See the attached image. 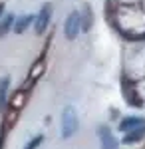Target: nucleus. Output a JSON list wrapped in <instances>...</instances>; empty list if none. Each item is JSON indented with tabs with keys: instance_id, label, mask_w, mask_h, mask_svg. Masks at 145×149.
<instances>
[{
	"instance_id": "f257e3e1",
	"label": "nucleus",
	"mask_w": 145,
	"mask_h": 149,
	"mask_svg": "<svg viewBox=\"0 0 145 149\" xmlns=\"http://www.w3.org/2000/svg\"><path fill=\"white\" fill-rule=\"evenodd\" d=\"M76 131H78V115L72 105H68L62 111V137L70 139Z\"/></svg>"
},
{
	"instance_id": "f03ea898",
	"label": "nucleus",
	"mask_w": 145,
	"mask_h": 149,
	"mask_svg": "<svg viewBox=\"0 0 145 149\" xmlns=\"http://www.w3.org/2000/svg\"><path fill=\"white\" fill-rule=\"evenodd\" d=\"M79 12H72L66 20V26H64V34H66L68 40H76L79 34Z\"/></svg>"
},
{
	"instance_id": "7ed1b4c3",
	"label": "nucleus",
	"mask_w": 145,
	"mask_h": 149,
	"mask_svg": "<svg viewBox=\"0 0 145 149\" xmlns=\"http://www.w3.org/2000/svg\"><path fill=\"white\" fill-rule=\"evenodd\" d=\"M50 18H52V4H44L40 14H38V18H36V32L38 34H44L46 32V28L50 24Z\"/></svg>"
},
{
	"instance_id": "20e7f679",
	"label": "nucleus",
	"mask_w": 145,
	"mask_h": 149,
	"mask_svg": "<svg viewBox=\"0 0 145 149\" xmlns=\"http://www.w3.org/2000/svg\"><path fill=\"white\" fill-rule=\"evenodd\" d=\"M98 133H100V137H101V149H117V139L113 137L109 127L101 125L98 129Z\"/></svg>"
},
{
	"instance_id": "39448f33",
	"label": "nucleus",
	"mask_w": 145,
	"mask_h": 149,
	"mask_svg": "<svg viewBox=\"0 0 145 149\" xmlns=\"http://www.w3.org/2000/svg\"><path fill=\"white\" fill-rule=\"evenodd\" d=\"M143 135H145V121L139 127H135V129H131V131H127L125 137H123V141H125V143H135V141H139Z\"/></svg>"
},
{
	"instance_id": "423d86ee",
	"label": "nucleus",
	"mask_w": 145,
	"mask_h": 149,
	"mask_svg": "<svg viewBox=\"0 0 145 149\" xmlns=\"http://www.w3.org/2000/svg\"><path fill=\"white\" fill-rule=\"evenodd\" d=\"M141 123H143V119H139V117H125L121 123H119V131L127 133V131H131L135 127H139Z\"/></svg>"
},
{
	"instance_id": "0eeeda50",
	"label": "nucleus",
	"mask_w": 145,
	"mask_h": 149,
	"mask_svg": "<svg viewBox=\"0 0 145 149\" xmlns=\"http://www.w3.org/2000/svg\"><path fill=\"white\" fill-rule=\"evenodd\" d=\"M26 100H28V93L24 92V90H18V92H14V97H12L10 102V109H20V107H24V103H26Z\"/></svg>"
},
{
	"instance_id": "6e6552de",
	"label": "nucleus",
	"mask_w": 145,
	"mask_h": 149,
	"mask_svg": "<svg viewBox=\"0 0 145 149\" xmlns=\"http://www.w3.org/2000/svg\"><path fill=\"white\" fill-rule=\"evenodd\" d=\"M32 20H34L32 16H22V18H18V20L14 22V32H16V34H22L24 30L32 24Z\"/></svg>"
},
{
	"instance_id": "1a4fd4ad",
	"label": "nucleus",
	"mask_w": 145,
	"mask_h": 149,
	"mask_svg": "<svg viewBox=\"0 0 145 149\" xmlns=\"http://www.w3.org/2000/svg\"><path fill=\"white\" fill-rule=\"evenodd\" d=\"M79 26H82V30H86V32L91 28V10H89V6H86L84 16L79 14Z\"/></svg>"
},
{
	"instance_id": "9d476101",
	"label": "nucleus",
	"mask_w": 145,
	"mask_h": 149,
	"mask_svg": "<svg viewBox=\"0 0 145 149\" xmlns=\"http://www.w3.org/2000/svg\"><path fill=\"white\" fill-rule=\"evenodd\" d=\"M46 70V64H44V60H38L36 64H34L32 68H30V78L32 80H38L40 76H42V72Z\"/></svg>"
},
{
	"instance_id": "9b49d317",
	"label": "nucleus",
	"mask_w": 145,
	"mask_h": 149,
	"mask_svg": "<svg viewBox=\"0 0 145 149\" xmlns=\"http://www.w3.org/2000/svg\"><path fill=\"white\" fill-rule=\"evenodd\" d=\"M6 93H8V78H2L0 80V107L6 102Z\"/></svg>"
},
{
	"instance_id": "f8f14e48",
	"label": "nucleus",
	"mask_w": 145,
	"mask_h": 149,
	"mask_svg": "<svg viewBox=\"0 0 145 149\" xmlns=\"http://www.w3.org/2000/svg\"><path fill=\"white\" fill-rule=\"evenodd\" d=\"M14 24V16H6L2 24H0V36H6L8 34V30H10V26Z\"/></svg>"
},
{
	"instance_id": "ddd939ff",
	"label": "nucleus",
	"mask_w": 145,
	"mask_h": 149,
	"mask_svg": "<svg viewBox=\"0 0 145 149\" xmlns=\"http://www.w3.org/2000/svg\"><path fill=\"white\" fill-rule=\"evenodd\" d=\"M42 139H44V135H36V137H34L32 141L26 145V149H36L38 145H40V143H42Z\"/></svg>"
},
{
	"instance_id": "4468645a",
	"label": "nucleus",
	"mask_w": 145,
	"mask_h": 149,
	"mask_svg": "<svg viewBox=\"0 0 145 149\" xmlns=\"http://www.w3.org/2000/svg\"><path fill=\"white\" fill-rule=\"evenodd\" d=\"M2 8H4V6H0V14H2Z\"/></svg>"
}]
</instances>
